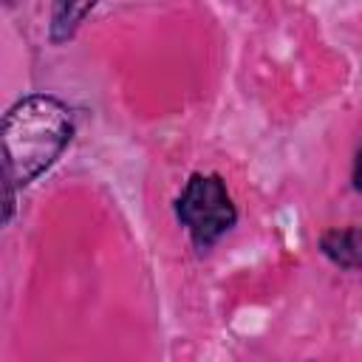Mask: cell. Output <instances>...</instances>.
I'll list each match as a JSON object with an SVG mask.
<instances>
[{
    "label": "cell",
    "mask_w": 362,
    "mask_h": 362,
    "mask_svg": "<svg viewBox=\"0 0 362 362\" xmlns=\"http://www.w3.org/2000/svg\"><path fill=\"white\" fill-rule=\"evenodd\" d=\"M74 113L59 96L28 93L17 99L0 124L3 181H11L20 189L37 181L59 161L74 141Z\"/></svg>",
    "instance_id": "obj_1"
},
{
    "label": "cell",
    "mask_w": 362,
    "mask_h": 362,
    "mask_svg": "<svg viewBox=\"0 0 362 362\" xmlns=\"http://www.w3.org/2000/svg\"><path fill=\"white\" fill-rule=\"evenodd\" d=\"M173 212L198 252L212 249L238 223V206L218 173H192L173 201Z\"/></svg>",
    "instance_id": "obj_2"
},
{
    "label": "cell",
    "mask_w": 362,
    "mask_h": 362,
    "mask_svg": "<svg viewBox=\"0 0 362 362\" xmlns=\"http://www.w3.org/2000/svg\"><path fill=\"white\" fill-rule=\"evenodd\" d=\"M322 257L345 272H362V226H334L317 240Z\"/></svg>",
    "instance_id": "obj_3"
},
{
    "label": "cell",
    "mask_w": 362,
    "mask_h": 362,
    "mask_svg": "<svg viewBox=\"0 0 362 362\" xmlns=\"http://www.w3.org/2000/svg\"><path fill=\"white\" fill-rule=\"evenodd\" d=\"M93 11V3H54L51 6V20H48V40L54 45L68 42L79 23Z\"/></svg>",
    "instance_id": "obj_4"
},
{
    "label": "cell",
    "mask_w": 362,
    "mask_h": 362,
    "mask_svg": "<svg viewBox=\"0 0 362 362\" xmlns=\"http://www.w3.org/2000/svg\"><path fill=\"white\" fill-rule=\"evenodd\" d=\"M351 184H354V189L356 192H362V147L356 150V156H354V167H351Z\"/></svg>",
    "instance_id": "obj_5"
}]
</instances>
